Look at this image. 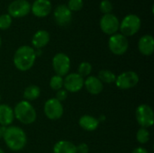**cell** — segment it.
<instances>
[{
	"label": "cell",
	"instance_id": "484cf974",
	"mask_svg": "<svg viewBox=\"0 0 154 153\" xmlns=\"http://www.w3.org/2000/svg\"><path fill=\"white\" fill-rule=\"evenodd\" d=\"M12 24V17L8 14L0 15V30H6Z\"/></svg>",
	"mask_w": 154,
	"mask_h": 153
},
{
	"label": "cell",
	"instance_id": "d4e9b609",
	"mask_svg": "<svg viewBox=\"0 0 154 153\" xmlns=\"http://www.w3.org/2000/svg\"><path fill=\"white\" fill-rule=\"evenodd\" d=\"M92 71V66L88 62H82L79 64V69H78V74L79 76L83 77H88Z\"/></svg>",
	"mask_w": 154,
	"mask_h": 153
},
{
	"label": "cell",
	"instance_id": "7402d4cb",
	"mask_svg": "<svg viewBox=\"0 0 154 153\" xmlns=\"http://www.w3.org/2000/svg\"><path fill=\"white\" fill-rule=\"evenodd\" d=\"M102 83H107V84H111L114 83L116 81V76L115 75V73H113L110 70L107 69H104L99 71L98 73V78H97Z\"/></svg>",
	"mask_w": 154,
	"mask_h": 153
},
{
	"label": "cell",
	"instance_id": "4316f807",
	"mask_svg": "<svg viewBox=\"0 0 154 153\" xmlns=\"http://www.w3.org/2000/svg\"><path fill=\"white\" fill-rule=\"evenodd\" d=\"M67 6L71 12H78L83 7V0H69Z\"/></svg>",
	"mask_w": 154,
	"mask_h": 153
},
{
	"label": "cell",
	"instance_id": "8992f818",
	"mask_svg": "<svg viewBox=\"0 0 154 153\" xmlns=\"http://www.w3.org/2000/svg\"><path fill=\"white\" fill-rule=\"evenodd\" d=\"M129 47L128 40L121 33H115L108 40V48L115 55L125 54Z\"/></svg>",
	"mask_w": 154,
	"mask_h": 153
},
{
	"label": "cell",
	"instance_id": "7c38bea8",
	"mask_svg": "<svg viewBox=\"0 0 154 153\" xmlns=\"http://www.w3.org/2000/svg\"><path fill=\"white\" fill-rule=\"evenodd\" d=\"M53 14L57 24L60 26H67L71 23L72 12L66 5H59L54 9Z\"/></svg>",
	"mask_w": 154,
	"mask_h": 153
},
{
	"label": "cell",
	"instance_id": "ba28073f",
	"mask_svg": "<svg viewBox=\"0 0 154 153\" xmlns=\"http://www.w3.org/2000/svg\"><path fill=\"white\" fill-rule=\"evenodd\" d=\"M7 12L11 17H23L31 12V4L27 0H14L8 5Z\"/></svg>",
	"mask_w": 154,
	"mask_h": 153
},
{
	"label": "cell",
	"instance_id": "277c9868",
	"mask_svg": "<svg viewBox=\"0 0 154 153\" xmlns=\"http://www.w3.org/2000/svg\"><path fill=\"white\" fill-rule=\"evenodd\" d=\"M141 19L136 14H128L126 15L121 22L119 25V29L121 31V34L124 36H133L137 33L141 28Z\"/></svg>",
	"mask_w": 154,
	"mask_h": 153
},
{
	"label": "cell",
	"instance_id": "2e32d148",
	"mask_svg": "<svg viewBox=\"0 0 154 153\" xmlns=\"http://www.w3.org/2000/svg\"><path fill=\"white\" fill-rule=\"evenodd\" d=\"M87 91L91 95H98L103 91V83L97 78L90 76L84 81Z\"/></svg>",
	"mask_w": 154,
	"mask_h": 153
},
{
	"label": "cell",
	"instance_id": "cb8c5ba5",
	"mask_svg": "<svg viewBox=\"0 0 154 153\" xmlns=\"http://www.w3.org/2000/svg\"><path fill=\"white\" fill-rule=\"evenodd\" d=\"M50 87L53 90H60L63 87V78L59 75L53 76L50 80Z\"/></svg>",
	"mask_w": 154,
	"mask_h": 153
},
{
	"label": "cell",
	"instance_id": "4fadbf2b",
	"mask_svg": "<svg viewBox=\"0 0 154 153\" xmlns=\"http://www.w3.org/2000/svg\"><path fill=\"white\" fill-rule=\"evenodd\" d=\"M63 86L69 92L79 91L84 86V79L78 73H70L63 79Z\"/></svg>",
	"mask_w": 154,
	"mask_h": 153
},
{
	"label": "cell",
	"instance_id": "8fae6325",
	"mask_svg": "<svg viewBox=\"0 0 154 153\" xmlns=\"http://www.w3.org/2000/svg\"><path fill=\"white\" fill-rule=\"evenodd\" d=\"M52 67L57 75L62 77L67 75L70 69V60L65 53H57L52 59Z\"/></svg>",
	"mask_w": 154,
	"mask_h": 153
},
{
	"label": "cell",
	"instance_id": "d6a6232c",
	"mask_svg": "<svg viewBox=\"0 0 154 153\" xmlns=\"http://www.w3.org/2000/svg\"><path fill=\"white\" fill-rule=\"evenodd\" d=\"M0 153H5V151H4L2 149H0Z\"/></svg>",
	"mask_w": 154,
	"mask_h": 153
},
{
	"label": "cell",
	"instance_id": "7a4b0ae2",
	"mask_svg": "<svg viewBox=\"0 0 154 153\" xmlns=\"http://www.w3.org/2000/svg\"><path fill=\"white\" fill-rule=\"evenodd\" d=\"M6 146L14 151H18L23 150L27 142V138L25 133L17 126L6 127L5 135L3 137Z\"/></svg>",
	"mask_w": 154,
	"mask_h": 153
},
{
	"label": "cell",
	"instance_id": "d6986e66",
	"mask_svg": "<svg viewBox=\"0 0 154 153\" xmlns=\"http://www.w3.org/2000/svg\"><path fill=\"white\" fill-rule=\"evenodd\" d=\"M79 124L85 131L93 132V131H95L98 127L99 121H98V119L95 118L94 116L85 115H83V116H81L79 118Z\"/></svg>",
	"mask_w": 154,
	"mask_h": 153
},
{
	"label": "cell",
	"instance_id": "6da1fadb",
	"mask_svg": "<svg viewBox=\"0 0 154 153\" xmlns=\"http://www.w3.org/2000/svg\"><path fill=\"white\" fill-rule=\"evenodd\" d=\"M36 52L31 46L23 45L19 47L14 55V64L21 71L29 70L34 64Z\"/></svg>",
	"mask_w": 154,
	"mask_h": 153
},
{
	"label": "cell",
	"instance_id": "52a82bcc",
	"mask_svg": "<svg viewBox=\"0 0 154 153\" xmlns=\"http://www.w3.org/2000/svg\"><path fill=\"white\" fill-rule=\"evenodd\" d=\"M115 83L120 89H131L139 83V76L134 71H125L116 77Z\"/></svg>",
	"mask_w": 154,
	"mask_h": 153
},
{
	"label": "cell",
	"instance_id": "9c48e42d",
	"mask_svg": "<svg viewBox=\"0 0 154 153\" xmlns=\"http://www.w3.org/2000/svg\"><path fill=\"white\" fill-rule=\"evenodd\" d=\"M100 28L102 32L108 35H113L116 33V32L119 30V20L118 18L113 14H104L100 19Z\"/></svg>",
	"mask_w": 154,
	"mask_h": 153
},
{
	"label": "cell",
	"instance_id": "9a60e30c",
	"mask_svg": "<svg viewBox=\"0 0 154 153\" xmlns=\"http://www.w3.org/2000/svg\"><path fill=\"white\" fill-rule=\"evenodd\" d=\"M138 49L143 55L150 56L154 51V39L150 34L142 36L138 41Z\"/></svg>",
	"mask_w": 154,
	"mask_h": 153
},
{
	"label": "cell",
	"instance_id": "30bf717a",
	"mask_svg": "<svg viewBox=\"0 0 154 153\" xmlns=\"http://www.w3.org/2000/svg\"><path fill=\"white\" fill-rule=\"evenodd\" d=\"M44 114L51 120H58L63 115V106L56 98H50L44 104Z\"/></svg>",
	"mask_w": 154,
	"mask_h": 153
},
{
	"label": "cell",
	"instance_id": "f1b7e54d",
	"mask_svg": "<svg viewBox=\"0 0 154 153\" xmlns=\"http://www.w3.org/2000/svg\"><path fill=\"white\" fill-rule=\"evenodd\" d=\"M68 97V93L66 90H63V89H60L58 90L57 94H56V99L58 101H60V103L62 101H65Z\"/></svg>",
	"mask_w": 154,
	"mask_h": 153
},
{
	"label": "cell",
	"instance_id": "3957f363",
	"mask_svg": "<svg viewBox=\"0 0 154 153\" xmlns=\"http://www.w3.org/2000/svg\"><path fill=\"white\" fill-rule=\"evenodd\" d=\"M14 117L23 124H31L36 120V112L30 102L20 101L14 109Z\"/></svg>",
	"mask_w": 154,
	"mask_h": 153
},
{
	"label": "cell",
	"instance_id": "836d02e7",
	"mask_svg": "<svg viewBox=\"0 0 154 153\" xmlns=\"http://www.w3.org/2000/svg\"><path fill=\"white\" fill-rule=\"evenodd\" d=\"M1 44H2V40H1V37H0V47H1Z\"/></svg>",
	"mask_w": 154,
	"mask_h": 153
},
{
	"label": "cell",
	"instance_id": "e0dca14e",
	"mask_svg": "<svg viewBox=\"0 0 154 153\" xmlns=\"http://www.w3.org/2000/svg\"><path fill=\"white\" fill-rule=\"evenodd\" d=\"M50 41V33L45 30H39L37 31L32 38V44L36 49L40 50L45 47Z\"/></svg>",
	"mask_w": 154,
	"mask_h": 153
},
{
	"label": "cell",
	"instance_id": "5b68a950",
	"mask_svg": "<svg viewBox=\"0 0 154 153\" xmlns=\"http://www.w3.org/2000/svg\"><path fill=\"white\" fill-rule=\"evenodd\" d=\"M137 123L142 128H149L153 125L154 114L152 108L148 105H141L137 107L135 112Z\"/></svg>",
	"mask_w": 154,
	"mask_h": 153
},
{
	"label": "cell",
	"instance_id": "44dd1931",
	"mask_svg": "<svg viewBox=\"0 0 154 153\" xmlns=\"http://www.w3.org/2000/svg\"><path fill=\"white\" fill-rule=\"evenodd\" d=\"M40 94H41V89L39 88V87H37L35 85H31L24 89L23 97H24L25 101L29 102V101L37 99L40 96Z\"/></svg>",
	"mask_w": 154,
	"mask_h": 153
},
{
	"label": "cell",
	"instance_id": "1f68e13d",
	"mask_svg": "<svg viewBox=\"0 0 154 153\" xmlns=\"http://www.w3.org/2000/svg\"><path fill=\"white\" fill-rule=\"evenodd\" d=\"M5 130H6V127L0 125V139H2L4 137L5 133Z\"/></svg>",
	"mask_w": 154,
	"mask_h": 153
},
{
	"label": "cell",
	"instance_id": "ac0fdd59",
	"mask_svg": "<svg viewBox=\"0 0 154 153\" xmlns=\"http://www.w3.org/2000/svg\"><path fill=\"white\" fill-rule=\"evenodd\" d=\"M14 119V110L7 105H0V125L8 126Z\"/></svg>",
	"mask_w": 154,
	"mask_h": 153
},
{
	"label": "cell",
	"instance_id": "603a6c76",
	"mask_svg": "<svg viewBox=\"0 0 154 153\" xmlns=\"http://www.w3.org/2000/svg\"><path fill=\"white\" fill-rule=\"evenodd\" d=\"M136 140L142 144L148 142L150 140V133L145 128H140L136 133Z\"/></svg>",
	"mask_w": 154,
	"mask_h": 153
},
{
	"label": "cell",
	"instance_id": "f546056e",
	"mask_svg": "<svg viewBox=\"0 0 154 153\" xmlns=\"http://www.w3.org/2000/svg\"><path fill=\"white\" fill-rule=\"evenodd\" d=\"M77 153H88L89 151V148L87 143H80L79 145L76 146Z\"/></svg>",
	"mask_w": 154,
	"mask_h": 153
},
{
	"label": "cell",
	"instance_id": "5bb4252c",
	"mask_svg": "<svg viewBox=\"0 0 154 153\" xmlns=\"http://www.w3.org/2000/svg\"><path fill=\"white\" fill-rule=\"evenodd\" d=\"M51 3L50 0H35L31 5V11L36 17H45L51 12Z\"/></svg>",
	"mask_w": 154,
	"mask_h": 153
},
{
	"label": "cell",
	"instance_id": "4dcf8cb0",
	"mask_svg": "<svg viewBox=\"0 0 154 153\" xmlns=\"http://www.w3.org/2000/svg\"><path fill=\"white\" fill-rule=\"evenodd\" d=\"M132 153H148V151H147L146 149H144L143 147H138V148L134 149Z\"/></svg>",
	"mask_w": 154,
	"mask_h": 153
},
{
	"label": "cell",
	"instance_id": "ffe728a7",
	"mask_svg": "<svg viewBox=\"0 0 154 153\" xmlns=\"http://www.w3.org/2000/svg\"><path fill=\"white\" fill-rule=\"evenodd\" d=\"M54 153H77L76 146L68 141H60L53 147Z\"/></svg>",
	"mask_w": 154,
	"mask_h": 153
},
{
	"label": "cell",
	"instance_id": "e575fe53",
	"mask_svg": "<svg viewBox=\"0 0 154 153\" xmlns=\"http://www.w3.org/2000/svg\"><path fill=\"white\" fill-rule=\"evenodd\" d=\"M0 101H1V96H0Z\"/></svg>",
	"mask_w": 154,
	"mask_h": 153
},
{
	"label": "cell",
	"instance_id": "83f0119b",
	"mask_svg": "<svg viewBox=\"0 0 154 153\" xmlns=\"http://www.w3.org/2000/svg\"><path fill=\"white\" fill-rule=\"evenodd\" d=\"M100 11L104 14H110L113 10V5L111 3V1L109 0H102L100 3Z\"/></svg>",
	"mask_w": 154,
	"mask_h": 153
}]
</instances>
